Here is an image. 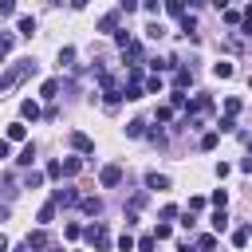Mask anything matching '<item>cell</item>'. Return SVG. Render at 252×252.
Masks as SVG:
<instances>
[{"label": "cell", "instance_id": "obj_1", "mask_svg": "<svg viewBox=\"0 0 252 252\" xmlns=\"http://www.w3.org/2000/svg\"><path fill=\"white\" fill-rule=\"evenodd\" d=\"M35 71H39V63H35V59H16V63L0 75V94H4V91H12V87H20V83H24V79H32Z\"/></svg>", "mask_w": 252, "mask_h": 252}, {"label": "cell", "instance_id": "obj_2", "mask_svg": "<svg viewBox=\"0 0 252 252\" xmlns=\"http://www.w3.org/2000/svg\"><path fill=\"white\" fill-rule=\"evenodd\" d=\"M98 87H102V102H106V110H118V102H122V87H118V79L106 75V71H98Z\"/></svg>", "mask_w": 252, "mask_h": 252}, {"label": "cell", "instance_id": "obj_3", "mask_svg": "<svg viewBox=\"0 0 252 252\" xmlns=\"http://www.w3.org/2000/svg\"><path fill=\"white\" fill-rule=\"evenodd\" d=\"M83 236H87V244H94L98 252H106V248H110V232H106V224H87V228H83Z\"/></svg>", "mask_w": 252, "mask_h": 252}, {"label": "cell", "instance_id": "obj_4", "mask_svg": "<svg viewBox=\"0 0 252 252\" xmlns=\"http://www.w3.org/2000/svg\"><path fill=\"white\" fill-rule=\"evenodd\" d=\"M98 181H102V189H114V185H122V165H102L98 169Z\"/></svg>", "mask_w": 252, "mask_h": 252}, {"label": "cell", "instance_id": "obj_5", "mask_svg": "<svg viewBox=\"0 0 252 252\" xmlns=\"http://www.w3.org/2000/svg\"><path fill=\"white\" fill-rule=\"evenodd\" d=\"M67 142H71V150H75V154H94V142H91L83 130H71V138H67Z\"/></svg>", "mask_w": 252, "mask_h": 252}, {"label": "cell", "instance_id": "obj_6", "mask_svg": "<svg viewBox=\"0 0 252 252\" xmlns=\"http://www.w3.org/2000/svg\"><path fill=\"white\" fill-rule=\"evenodd\" d=\"M51 201H55V205H67V209H71V205H79L83 197H79L75 189H55V193H51Z\"/></svg>", "mask_w": 252, "mask_h": 252}, {"label": "cell", "instance_id": "obj_7", "mask_svg": "<svg viewBox=\"0 0 252 252\" xmlns=\"http://www.w3.org/2000/svg\"><path fill=\"white\" fill-rule=\"evenodd\" d=\"M20 118H24V122H35V118H39V102H35V98H24V102H20Z\"/></svg>", "mask_w": 252, "mask_h": 252}, {"label": "cell", "instance_id": "obj_8", "mask_svg": "<svg viewBox=\"0 0 252 252\" xmlns=\"http://www.w3.org/2000/svg\"><path fill=\"white\" fill-rule=\"evenodd\" d=\"M185 87H193V71L177 67V75H173V91H185Z\"/></svg>", "mask_w": 252, "mask_h": 252}, {"label": "cell", "instance_id": "obj_9", "mask_svg": "<svg viewBox=\"0 0 252 252\" xmlns=\"http://www.w3.org/2000/svg\"><path fill=\"white\" fill-rule=\"evenodd\" d=\"M98 32H110V35H114V32H118V12H106V16L98 20Z\"/></svg>", "mask_w": 252, "mask_h": 252}, {"label": "cell", "instance_id": "obj_10", "mask_svg": "<svg viewBox=\"0 0 252 252\" xmlns=\"http://www.w3.org/2000/svg\"><path fill=\"white\" fill-rule=\"evenodd\" d=\"M16 28H20V35H28V39H32V35H35V16H20V20H16Z\"/></svg>", "mask_w": 252, "mask_h": 252}, {"label": "cell", "instance_id": "obj_11", "mask_svg": "<svg viewBox=\"0 0 252 252\" xmlns=\"http://www.w3.org/2000/svg\"><path fill=\"white\" fill-rule=\"evenodd\" d=\"M122 55L130 59V67H138V59H142V43H134V39H130V43L122 47Z\"/></svg>", "mask_w": 252, "mask_h": 252}, {"label": "cell", "instance_id": "obj_12", "mask_svg": "<svg viewBox=\"0 0 252 252\" xmlns=\"http://www.w3.org/2000/svg\"><path fill=\"white\" fill-rule=\"evenodd\" d=\"M146 134V118H130L126 122V138H142Z\"/></svg>", "mask_w": 252, "mask_h": 252}, {"label": "cell", "instance_id": "obj_13", "mask_svg": "<svg viewBox=\"0 0 252 252\" xmlns=\"http://www.w3.org/2000/svg\"><path fill=\"white\" fill-rule=\"evenodd\" d=\"M4 138H8V142H24V138H28V126H24V122H12Z\"/></svg>", "mask_w": 252, "mask_h": 252}, {"label": "cell", "instance_id": "obj_14", "mask_svg": "<svg viewBox=\"0 0 252 252\" xmlns=\"http://www.w3.org/2000/svg\"><path fill=\"white\" fill-rule=\"evenodd\" d=\"M146 189H169V177L165 173H146Z\"/></svg>", "mask_w": 252, "mask_h": 252}, {"label": "cell", "instance_id": "obj_15", "mask_svg": "<svg viewBox=\"0 0 252 252\" xmlns=\"http://www.w3.org/2000/svg\"><path fill=\"white\" fill-rule=\"evenodd\" d=\"M79 209H83V213H91V217H98V213H102V201H98V197H83V201H79Z\"/></svg>", "mask_w": 252, "mask_h": 252}, {"label": "cell", "instance_id": "obj_16", "mask_svg": "<svg viewBox=\"0 0 252 252\" xmlns=\"http://www.w3.org/2000/svg\"><path fill=\"white\" fill-rule=\"evenodd\" d=\"M213 75H217V79H232V63H228V59H217V63H213Z\"/></svg>", "mask_w": 252, "mask_h": 252}, {"label": "cell", "instance_id": "obj_17", "mask_svg": "<svg viewBox=\"0 0 252 252\" xmlns=\"http://www.w3.org/2000/svg\"><path fill=\"white\" fill-rule=\"evenodd\" d=\"M224 228H228V213H224V209H217V213H213V232L220 236Z\"/></svg>", "mask_w": 252, "mask_h": 252}, {"label": "cell", "instance_id": "obj_18", "mask_svg": "<svg viewBox=\"0 0 252 252\" xmlns=\"http://www.w3.org/2000/svg\"><path fill=\"white\" fill-rule=\"evenodd\" d=\"M181 32H185V35H189V39H197V20H193V16H189V12H185V16H181Z\"/></svg>", "mask_w": 252, "mask_h": 252}, {"label": "cell", "instance_id": "obj_19", "mask_svg": "<svg viewBox=\"0 0 252 252\" xmlns=\"http://www.w3.org/2000/svg\"><path fill=\"white\" fill-rule=\"evenodd\" d=\"M39 94H43V98H55V94H59V79H43Z\"/></svg>", "mask_w": 252, "mask_h": 252}, {"label": "cell", "instance_id": "obj_20", "mask_svg": "<svg viewBox=\"0 0 252 252\" xmlns=\"http://www.w3.org/2000/svg\"><path fill=\"white\" fill-rule=\"evenodd\" d=\"M16 161H20V165H32V161H35V146L28 142V146H24L20 154H16Z\"/></svg>", "mask_w": 252, "mask_h": 252}, {"label": "cell", "instance_id": "obj_21", "mask_svg": "<svg viewBox=\"0 0 252 252\" xmlns=\"http://www.w3.org/2000/svg\"><path fill=\"white\" fill-rule=\"evenodd\" d=\"M43 177H47V173H39V169H32V173L24 177V189H39V185H43Z\"/></svg>", "mask_w": 252, "mask_h": 252}, {"label": "cell", "instance_id": "obj_22", "mask_svg": "<svg viewBox=\"0 0 252 252\" xmlns=\"http://www.w3.org/2000/svg\"><path fill=\"white\" fill-rule=\"evenodd\" d=\"M55 209H59V205H55V201H47V205L39 209V217H35V220H39V224H51V217H55Z\"/></svg>", "mask_w": 252, "mask_h": 252}, {"label": "cell", "instance_id": "obj_23", "mask_svg": "<svg viewBox=\"0 0 252 252\" xmlns=\"http://www.w3.org/2000/svg\"><path fill=\"white\" fill-rule=\"evenodd\" d=\"M248 240H252V228H236V232H232V244H236V248H248Z\"/></svg>", "mask_w": 252, "mask_h": 252}, {"label": "cell", "instance_id": "obj_24", "mask_svg": "<svg viewBox=\"0 0 252 252\" xmlns=\"http://www.w3.org/2000/svg\"><path fill=\"white\" fill-rule=\"evenodd\" d=\"M28 248H32V252L47 248V232H32V236H28Z\"/></svg>", "mask_w": 252, "mask_h": 252}, {"label": "cell", "instance_id": "obj_25", "mask_svg": "<svg viewBox=\"0 0 252 252\" xmlns=\"http://www.w3.org/2000/svg\"><path fill=\"white\" fill-rule=\"evenodd\" d=\"M161 87H165L161 75H150V79H146V94H161Z\"/></svg>", "mask_w": 252, "mask_h": 252}, {"label": "cell", "instance_id": "obj_26", "mask_svg": "<svg viewBox=\"0 0 252 252\" xmlns=\"http://www.w3.org/2000/svg\"><path fill=\"white\" fill-rule=\"evenodd\" d=\"M79 169H83V161H79V158H67V161H63V177H75Z\"/></svg>", "mask_w": 252, "mask_h": 252}, {"label": "cell", "instance_id": "obj_27", "mask_svg": "<svg viewBox=\"0 0 252 252\" xmlns=\"http://www.w3.org/2000/svg\"><path fill=\"white\" fill-rule=\"evenodd\" d=\"M197 248H201V252H213V248H217V232H205V236L197 240Z\"/></svg>", "mask_w": 252, "mask_h": 252}, {"label": "cell", "instance_id": "obj_28", "mask_svg": "<svg viewBox=\"0 0 252 252\" xmlns=\"http://www.w3.org/2000/svg\"><path fill=\"white\" fill-rule=\"evenodd\" d=\"M165 12L181 20V16H185V0H165Z\"/></svg>", "mask_w": 252, "mask_h": 252}, {"label": "cell", "instance_id": "obj_29", "mask_svg": "<svg viewBox=\"0 0 252 252\" xmlns=\"http://www.w3.org/2000/svg\"><path fill=\"white\" fill-rule=\"evenodd\" d=\"M217 142H220V130H209V134H205V138H201V150H213V146H217Z\"/></svg>", "mask_w": 252, "mask_h": 252}, {"label": "cell", "instance_id": "obj_30", "mask_svg": "<svg viewBox=\"0 0 252 252\" xmlns=\"http://www.w3.org/2000/svg\"><path fill=\"white\" fill-rule=\"evenodd\" d=\"M154 244H158V236H154V232H146V236L138 240V252H154Z\"/></svg>", "mask_w": 252, "mask_h": 252}, {"label": "cell", "instance_id": "obj_31", "mask_svg": "<svg viewBox=\"0 0 252 252\" xmlns=\"http://www.w3.org/2000/svg\"><path fill=\"white\" fill-rule=\"evenodd\" d=\"M240 28H244V35H248V39H252V4H248V8H244V16H240Z\"/></svg>", "mask_w": 252, "mask_h": 252}, {"label": "cell", "instance_id": "obj_32", "mask_svg": "<svg viewBox=\"0 0 252 252\" xmlns=\"http://www.w3.org/2000/svg\"><path fill=\"white\" fill-rule=\"evenodd\" d=\"M71 59H75V47H59V67H71Z\"/></svg>", "mask_w": 252, "mask_h": 252}, {"label": "cell", "instance_id": "obj_33", "mask_svg": "<svg viewBox=\"0 0 252 252\" xmlns=\"http://www.w3.org/2000/svg\"><path fill=\"white\" fill-rule=\"evenodd\" d=\"M224 114L236 118V114H240V98H224Z\"/></svg>", "mask_w": 252, "mask_h": 252}, {"label": "cell", "instance_id": "obj_34", "mask_svg": "<svg viewBox=\"0 0 252 252\" xmlns=\"http://www.w3.org/2000/svg\"><path fill=\"white\" fill-rule=\"evenodd\" d=\"M213 205L224 209V205H228V189H213Z\"/></svg>", "mask_w": 252, "mask_h": 252}, {"label": "cell", "instance_id": "obj_35", "mask_svg": "<svg viewBox=\"0 0 252 252\" xmlns=\"http://www.w3.org/2000/svg\"><path fill=\"white\" fill-rule=\"evenodd\" d=\"M118 252H134V236H130V232L118 236Z\"/></svg>", "mask_w": 252, "mask_h": 252}, {"label": "cell", "instance_id": "obj_36", "mask_svg": "<svg viewBox=\"0 0 252 252\" xmlns=\"http://www.w3.org/2000/svg\"><path fill=\"white\" fill-rule=\"evenodd\" d=\"M8 16H16V0H0V20H8Z\"/></svg>", "mask_w": 252, "mask_h": 252}, {"label": "cell", "instance_id": "obj_37", "mask_svg": "<svg viewBox=\"0 0 252 252\" xmlns=\"http://www.w3.org/2000/svg\"><path fill=\"white\" fill-rule=\"evenodd\" d=\"M146 35H150V39H161V35H165V28H161V24H158V20H154V24H150V28H146Z\"/></svg>", "mask_w": 252, "mask_h": 252}, {"label": "cell", "instance_id": "obj_38", "mask_svg": "<svg viewBox=\"0 0 252 252\" xmlns=\"http://www.w3.org/2000/svg\"><path fill=\"white\" fill-rule=\"evenodd\" d=\"M154 118H158V122H169V118H173V106H158Z\"/></svg>", "mask_w": 252, "mask_h": 252}, {"label": "cell", "instance_id": "obj_39", "mask_svg": "<svg viewBox=\"0 0 252 252\" xmlns=\"http://www.w3.org/2000/svg\"><path fill=\"white\" fill-rule=\"evenodd\" d=\"M150 142H154V146H165V130L154 126V130H150Z\"/></svg>", "mask_w": 252, "mask_h": 252}, {"label": "cell", "instance_id": "obj_40", "mask_svg": "<svg viewBox=\"0 0 252 252\" xmlns=\"http://www.w3.org/2000/svg\"><path fill=\"white\" fill-rule=\"evenodd\" d=\"M47 177H63V161H47Z\"/></svg>", "mask_w": 252, "mask_h": 252}, {"label": "cell", "instance_id": "obj_41", "mask_svg": "<svg viewBox=\"0 0 252 252\" xmlns=\"http://www.w3.org/2000/svg\"><path fill=\"white\" fill-rule=\"evenodd\" d=\"M169 232H173V228H169V224H165V220H161V224H158V228H154V236H158V240H169Z\"/></svg>", "mask_w": 252, "mask_h": 252}, {"label": "cell", "instance_id": "obj_42", "mask_svg": "<svg viewBox=\"0 0 252 252\" xmlns=\"http://www.w3.org/2000/svg\"><path fill=\"white\" fill-rule=\"evenodd\" d=\"M232 126H236V122H232V118H228V114H224V118H220V122H217V130H220V134H228V130H232Z\"/></svg>", "mask_w": 252, "mask_h": 252}, {"label": "cell", "instance_id": "obj_43", "mask_svg": "<svg viewBox=\"0 0 252 252\" xmlns=\"http://www.w3.org/2000/svg\"><path fill=\"white\" fill-rule=\"evenodd\" d=\"M205 209V197H189V213H201Z\"/></svg>", "mask_w": 252, "mask_h": 252}, {"label": "cell", "instance_id": "obj_44", "mask_svg": "<svg viewBox=\"0 0 252 252\" xmlns=\"http://www.w3.org/2000/svg\"><path fill=\"white\" fill-rule=\"evenodd\" d=\"M63 232H67V240H79V236H83V228H79V224H67Z\"/></svg>", "mask_w": 252, "mask_h": 252}, {"label": "cell", "instance_id": "obj_45", "mask_svg": "<svg viewBox=\"0 0 252 252\" xmlns=\"http://www.w3.org/2000/svg\"><path fill=\"white\" fill-rule=\"evenodd\" d=\"M138 8V0H118V12H134Z\"/></svg>", "mask_w": 252, "mask_h": 252}, {"label": "cell", "instance_id": "obj_46", "mask_svg": "<svg viewBox=\"0 0 252 252\" xmlns=\"http://www.w3.org/2000/svg\"><path fill=\"white\" fill-rule=\"evenodd\" d=\"M8 154H12V142H8V138H0V158H8Z\"/></svg>", "mask_w": 252, "mask_h": 252}, {"label": "cell", "instance_id": "obj_47", "mask_svg": "<svg viewBox=\"0 0 252 252\" xmlns=\"http://www.w3.org/2000/svg\"><path fill=\"white\" fill-rule=\"evenodd\" d=\"M177 252H197V248H193L189 240H181V244H177Z\"/></svg>", "mask_w": 252, "mask_h": 252}, {"label": "cell", "instance_id": "obj_48", "mask_svg": "<svg viewBox=\"0 0 252 252\" xmlns=\"http://www.w3.org/2000/svg\"><path fill=\"white\" fill-rule=\"evenodd\" d=\"M240 169H244V173H252V154H248V158L240 161Z\"/></svg>", "mask_w": 252, "mask_h": 252}, {"label": "cell", "instance_id": "obj_49", "mask_svg": "<svg viewBox=\"0 0 252 252\" xmlns=\"http://www.w3.org/2000/svg\"><path fill=\"white\" fill-rule=\"evenodd\" d=\"M87 4H91V0H71V8H75V12H79V8H87Z\"/></svg>", "mask_w": 252, "mask_h": 252}, {"label": "cell", "instance_id": "obj_50", "mask_svg": "<svg viewBox=\"0 0 252 252\" xmlns=\"http://www.w3.org/2000/svg\"><path fill=\"white\" fill-rule=\"evenodd\" d=\"M0 252H8V236H0Z\"/></svg>", "mask_w": 252, "mask_h": 252}, {"label": "cell", "instance_id": "obj_51", "mask_svg": "<svg viewBox=\"0 0 252 252\" xmlns=\"http://www.w3.org/2000/svg\"><path fill=\"white\" fill-rule=\"evenodd\" d=\"M51 252H63V248H51Z\"/></svg>", "mask_w": 252, "mask_h": 252}]
</instances>
